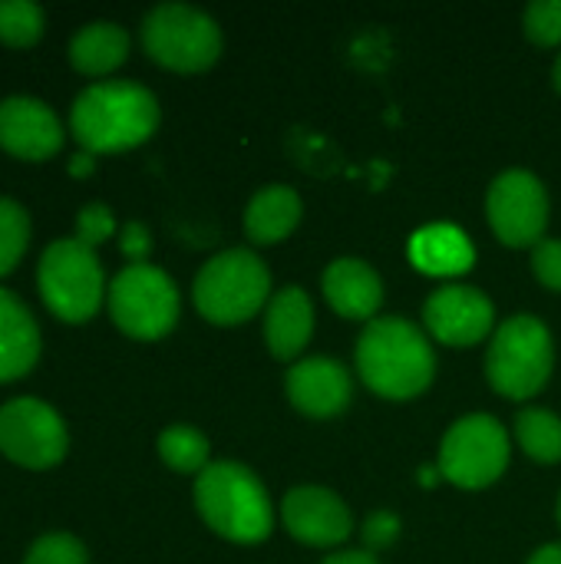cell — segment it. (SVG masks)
I'll return each mask as SVG.
<instances>
[{
  "label": "cell",
  "mask_w": 561,
  "mask_h": 564,
  "mask_svg": "<svg viewBox=\"0 0 561 564\" xmlns=\"http://www.w3.org/2000/svg\"><path fill=\"white\" fill-rule=\"evenodd\" d=\"M0 145L17 159L40 162L63 149V126L46 102L10 96L0 102Z\"/></svg>",
  "instance_id": "cell-13"
},
{
  "label": "cell",
  "mask_w": 561,
  "mask_h": 564,
  "mask_svg": "<svg viewBox=\"0 0 561 564\" xmlns=\"http://www.w3.org/2000/svg\"><path fill=\"white\" fill-rule=\"evenodd\" d=\"M433 347L423 330L403 317L370 321L357 344V370L364 383L387 400H410L433 380Z\"/></svg>",
  "instance_id": "cell-2"
},
{
  "label": "cell",
  "mask_w": 561,
  "mask_h": 564,
  "mask_svg": "<svg viewBox=\"0 0 561 564\" xmlns=\"http://www.w3.org/2000/svg\"><path fill=\"white\" fill-rule=\"evenodd\" d=\"M324 297L331 301V307L341 317L367 321L377 314V307L384 301V288H380L377 271L367 261L341 258V261L327 264V271H324Z\"/></svg>",
  "instance_id": "cell-16"
},
{
  "label": "cell",
  "mask_w": 561,
  "mask_h": 564,
  "mask_svg": "<svg viewBox=\"0 0 561 564\" xmlns=\"http://www.w3.org/2000/svg\"><path fill=\"white\" fill-rule=\"evenodd\" d=\"M129 56V36L122 26L96 20L86 23L73 40H69V63L86 73V76H103L122 66Z\"/></svg>",
  "instance_id": "cell-21"
},
{
  "label": "cell",
  "mask_w": 561,
  "mask_h": 564,
  "mask_svg": "<svg viewBox=\"0 0 561 564\" xmlns=\"http://www.w3.org/2000/svg\"><path fill=\"white\" fill-rule=\"evenodd\" d=\"M159 126L155 96L129 79H109L83 89L69 112L73 139L89 152H122L145 142Z\"/></svg>",
  "instance_id": "cell-1"
},
{
  "label": "cell",
  "mask_w": 561,
  "mask_h": 564,
  "mask_svg": "<svg viewBox=\"0 0 561 564\" xmlns=\"http://www.w3.org/2000/svg\"><path fill=\"white\" fill-rule=\"evenodd\" d=\"M423 317H427L430 334L440 344L470 347V344H479L489 334V327H493V301L476 288L450 284V288H440V291H433L427 297Z\"/></svg>",
  "instance_id": "cell-12"
},
{
  "label": "cell",
  "mask_w": 561,
  "mask_h": 564,
  "mask_svg": "<svg viewBox=\"0 0 561 564\" xmlns=\"http://www.w3.org/2000/svg\"><path fill=\"white\" fill-rule=\"evenodd\" d=\"M112 228H116L112 212H109L106 205H96V202H93V205H86V208L79 212V218H76V241L96 248L99 241H106V238L112 235Z\"/></svg>",
  "instance_id": "cell-28"
},
{
  "label": "cell",
  "mask_w": 561,
  "mask_h": 564,
  "mask_svg": "<svg viewBox=\"0 0 561 564\" xmlns=\"http://www.w3.org/2000/svg\"><path fill=\"white\" fill-rule=\"evenodd\" d=\"M152 241H149V231L139 225V221H129L122 228V251L132 258V264H145V254H149Z\"/></svg>",
  "instance_id": "cell-31"
},
{
  "label": "cell",
  "mask_w": 561,
  "mask_h": 564,
  "mask_svg": "<svg viewBox=\"0 0 561 564\" xmlns=\"http://www.w3.org/2000/svg\"><path fill=\"white\" fill-rule=\"evenodd\" d=\"M516 436L522 449L539 463L561 459V420L549 410H522L516 416Z\"/></svg>",
  "instance_id": "cell-22"
},
{
  "label": "cell",
  "mask_w": 561,
  "mask_h": 564,
  "mask_svg": "<svg viewBox=\"0 0 561 564\" xmlns=\"http://www.w3.org/2000/svg\"><path fill=\"white\" fill-rule=\"evenodd\" d=\"M43 10L30 0H0V40L7 46H33L43 33Z\"/></svg>",
  "instance_id": "cell-24"
},
{
  "label": "cell",
  "mask_w": 561,
  "mask_h": 564,
  "mask_svg": "<svg viewBox=\"0 0 561 564\" xmlns=\"http://www.w3.org/2000/svg\"><path fill=\"white\" fill-rule=\"evenodd\" d=\"M40 357V330L26 304L0 288V383L20 380Z\"/></svg>",
  "instance_id": "cell-17"
},
{
  "label": "cell",
  "mask_w": 561,
  "mask_h": 564,
  "mask_svg": "<svg viewBox=\"0 0 561 564\" xmlns=\"http://www.w3.org/2000/svg\"><path fill=\"white\" fill-rule=\"evenodd\" d=\"M350 373L331 357H311L288 370V400L314 420H331L350 403Z\"/></svg>",
  "instance_id": "cell-15"
},
{
  "label": "cell",
  "mask_w": 561,
  "mask_h": 564,
  "mask_svg": "<svg viewBox=\"0 0 561 564\" xmlns=\"http://www.w3.org/2000/svg\"><path fill=\"white\" fill-rule=\"evenodd\" d=\"M93 169H96V155H89V152H76L69 159V175H89Z\"/></svg>",
  "instance_id": "cell-32"
},
{
  "label": "cell",
  "mask_w": 561,
  "mask_h": 564,
  "mask_svg": "<svg viewBox=\"0 0 561 564\" xmlns=\"http://www.w3.org/2000/svg\"><path fill=\"white\" fill-rule=\"evenodd\" d=\"M486 212L503 245H513V248L539 245L549 225V195L532 172L509 169L493 182Z\"/></svg>",
  "instance_id": "cell-11"
},
{
  "label": "cell",
  "mask_w": 561,
  "mask_h": 564,
  "mask_svg": "<svg viewBox=\"0 0 561 564\" xmlns=\"http://www.w3.org/2000/svg\"><path fill=\"white\" fill-rule=\"evenodd\" d=\"M532 268L536 278L549 288V291H561V241L559 238H542L532 251Z\"/></svg>",
  "instance_id": "cell-29"
},
{
  "label": "cell",
  "mask_w": 561,
  "mask_h": 564,
  "mask_svg": "<svg viewBox=\"0 0 561 564\" xmlns=\"http://www.w3.org/2000/svg\"><path fill=\"white\" fill-rule=\"evenodd\" d=\"M526 33L539 46H555L561 40V0H536L526 10Z\"/></svg>",
  "instance_id": "cell-27"
},
{
  "label": "cell",
  "mask_w": 561,
  "mask_h": 564,
  "mask_svg": "<svg viewBox=\"0 0 561 564\" xmlns=\"http://www.w3.org/2000/svg\"><path fill=\"white\" fill-rule=\"evenodd\" d=\"M195 506L228 542L255 545L271 535V502L261 479L238 463H212L195 479Z\"/></svg>",
  "instance_id": "cell-3"
},
{
  "label": "cell",
  "mask_w": 561,
  "mask_h": 564,
  "mask_svg": "<svg viewBox=\"0 0 561 564\" xmlns=\"http://www.w3.org/2000/svg\"><path fill=\"white\" fill-rule=\"evenodd\" d=\"M552 360L555 350L549 327L539 317L519 314L496 330L486 357V377L503 397L529 400L549 383Z\"/></svg>",
  "instance_id": "cell-5"
},
{
  "label": "cell",
  "mask_w": 561,
  "mask_h": 564,
  "mask_svg": "<svg viewBox=\"0 0 561 564\" xmlns=\"http://www.w3.org/2000/svg\"><path fill=\"white\" fill-rule=\"evenodd\" d=\"M298 221H301V198L288 185L261 188L245 212V231L255 245H274L288 238Z\"/></svg>",
  "instance_id": "cell-20"
},
{
  "label": "cell",
  "mask_w": 561,
  "mask_h": 564,
  "mask_svg": "<svg viewBox=\"0 0 561 564\" xmlns=\"http://www.w3.org/2000/svg\"><path fill=\"white\" fill-rule=\"evenodd\" d=\"M109 314L122 334L136 340H159L179 321V291L165 271L152 264H129L109 284Z\"/></svg>",
  "instance_id": "cell-8"
},
{
  "label": "cell",
  "mask_w": 561,
  "mask_h": 564,
  "mask_svg": "<svg viewBox=\"0 0 561 564\" xmlns=\"http://www.w3.org/2000/svg\"><path fill=\"white\" fill-rule=\"evenodd\" d=\"M159 456L175 473H202L208 466V440L192 426H169L159 436Z\"/></svg>",
  "instance_id": "cell-23"
},
{
  "label": "cell",
  "mask_w": 561,
  "mask_h": 564,
  "mask_svg": "<svg viewBox=\"0 0 561 564\" xmlns=\"http://www.w3.org/2000/svg\"><path fill=\"white\" fill-rule=\"evenodd\" d=\"M509 466V436L489 413H473L453 423L440 446V476L463 489L496 482Z\"/></svg>",
  "instance_id": "cell-9"
},
{
  "label": "cell",
  "mask_w": 561,
  "mask_h": 564,
  "mask_svg": "<svg viewBox=\"0 0 561 564\" xmlns=\"http://www.w3.org/2000/svg\"><path fill=\"white\" fill-rule=\"evenodd\" d=\"M36 284L43 304L66 324L89 321L103 304V268L96 258V248L60 238L53 241L36 268Z\"/></svg>",
  "instance_id": "cell-6"
},
{
  "label": "cell",
  "mask_w": 561,
  "mask_h": 564,
  "mask_svg": "<svg viewBox=\"0 0 561 564\" xmlns=\"http://www.w3.org/2000/svg\"><path fill=\"white\" fill-rule=\"evenodd\" d=\"M30 241V218L23 205L0 198V278L13 271V264L23 258Z\"/></svg>",
  "instance_id": "cell-25"
},
{
  "label": "cell",
  "mask_w": 561,
  "mask_h": 564,
  "mask_svg": "<svg viewBox=\"0 0 561 564\" xmlns=\"http://www.w3.org/2000/svg\"><path fill=\"white\" fill-rule=\"evenodd\" d=\"M410 258L420 271L436 274V278H453L470 271L473 264V245L470 238L453 228V225H430L420 228L410 241Z\"/></svg>",
  "instance_id": "cell-19"
},
{
  "label": "cell",
  "mask_w": 561,
  "mask_h": 564,
  "mask_svg": "<svg viewBox=\"0 0 561 564\" xmlns=\"http://www.w3.org/2000/svg\"><path fill=\"white\" fill-rule=\"evenodd\" d=\"M559 522H561V499H559Z\"/></svg>",
  "instance_id": "cell-36"
},
{
  "label": "cell",
  "mask_w": 561,
  "mask_h": 564,
  "mask_svg": "<svg viewBox=\"0 0 561 564\" xmlns=\"http://www.w3.org/2000/svg\"><path fill=\"white\" fill-rule=\"evenodd\" d=\"M397 535H400V519H397L393 512H374V516L367 519V525H364V542H367V549H374V552L393 545Z\"/></svg>",
  "instance_id": "cell-30"
},
{
  "label": "cell",
  "mask_w": 561,
  "mask_h": 564,
  "mask_svg": "<svg viewBox=\"0 0 561 564\" xmlns=\"http://www.w3.org/2000/svg\"><path fill=\"white\" fill-rule=\"evenodd\" d=\"M311 330H314V307L301 288H284L268 301L265 340L278 360H291L294 354H301L304 344L311 340Z\"/></svg>",
  "instance_id": "cell-18"
},
{
  "label": "cell",
  "mask_w": 561,
  "mask_h": 564,
  "mask_svg": "<svg viewBox=\"0 0 561 564\" xmlns=\"http://www.w3.org/2000/svg\"><path fill=\"white\" fill-rule=\"evenodd\" d=\"M555 86H559V93H561V56H559V63H555Z\"/></svg>",
  "instance_id": "cell-35"
},
{
  "label": "cell",
  "mask_w": 561,
  "mask_h": 564,
  "mask_svg": "<svg viewBox=\"0 0 561 564\" xmlns=\"http://www.w3.org/2000/svg\"><path fill=\"white\" fill-rule=\"evenodd\" d=\"M142 46L175 73H202L222 53V30L188 3H162L142 20Z\"/></svg>",
  "instance_id": "cell-7"
},
{
  "label": "cell",
  "mask_w": 561,
  "mask_h": 564,
  "mask_svg": "<svg viewBox=\"0 0 561 564\" xmlns=\"http://www.w3.org/2000/svg\"><path fill=\"white\" fill-rule=\"evenodd\" d=\"M271 291V274L255 251L231 248L215 254L195 278V307L212 324H241L255 317Z\"/></svg>",
  "instance_id": "cell-4"
},
{
  "label": "cell",
  "mask_w": 561,
  "mask_h": 564,
  "mask_svg": "<svg viewBox=\"0 0 561 564\" xmlns=\"http://www.w3.org/2000/svg\"><path fill=\"white\" fill-rule=\"evenodd\" d=\"M324 564H380L367 552H344V555H331Z\"/></svg>",
  "instance_id": "cell-33"
},
{
  "label": "cell",
  "mask_w": 561,
  "mask_h": 564,
  "mask_svg": "<svg viewBox=\"0 0 561 564\" xmlns=\"http://www.w3.org/2000/svg\"><path fill=\"white\" fill-rule=\"evenodd\" d=\"M529 564H561V545H546V549H539Z\"/></svg>",
  "instance_id": "cell-34"
},
{
  "label": "cell",
  "mask_w": 561,
  "mask_h": 564,
  "mask_svg": "<svg viewBox=\"0 0 561 564\" xmlns=\"http://www.w3.org/2000/svg\"><path fill=\"white\" fill-rule=\"evenodd\" d=\"M281 516H284L288 532H291L298 542L317 545V549L341 545V542L350 535V529H354V519H350L347 506H344L334 492L317 489V486L291 489V492L284 496Z\"/></svg>",
  "instance_id": "cell-14"
},
{
  "label": "cell",
  "mask_w": 561,
  "mask_h": 564,
  "mask_svg": "<svg viewBox=\"0 0 561 564\" xmlns=\"http://www.w3.org/2000/svg\"><path fill=\"white\" fill-rule=\"evenodd\" d=\"M23 564H86V549L73 535H43L33 542Z\"/></svg>",
  "instance_id": "cell-26"
},
{
  "label": "cell",
  "mask_w": 561,
  "mask_h": 564,
  "mask_svg": "<svg viewBox=\"0 0 561 564\" xmlns=\"http://www.w3.org/2000/svg\"><path fill=\"white\" fill-rule=\"evenodd\" d=\"M66 426L40 400L20 397L0 406V453L26 469H50L66 456Z\"/></svg>",
  "instance_id": "cell-10"
}]
</instances>
